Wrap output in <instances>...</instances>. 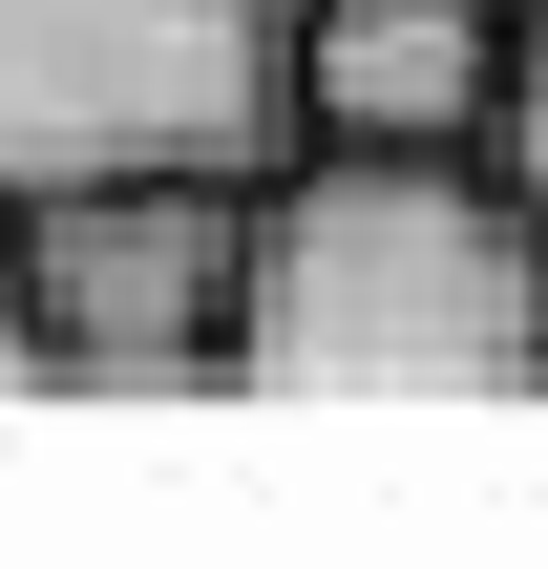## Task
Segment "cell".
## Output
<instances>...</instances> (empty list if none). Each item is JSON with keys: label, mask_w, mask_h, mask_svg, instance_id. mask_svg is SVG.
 <instances>
[{"label": "cell", "mask_w": 548, "mask_h": 569, "mask_svg": "<svg viewBox=\"0 0 548 569\" xmlns=\"http://www.w3.org/2000/svg\"><path fill=\"white\" fill-rule=\"evenodd\" d=\"M486 169L528 190V232H548V0L507 21V106H486Z\"/></svg>", "instance_id": "obj_5"}, {"label": "cell", "mask_w": 548, "mask_h": 569, "mask_svg": "<svg viewBox=\"0 0 548 569\" xmlns=\"http://www.w3.org/2000/svg\"><path fill=\"white\" fill-rule=\"evenodd\" d=\"M296 0H0V190L84 169H275Z\"/></svg>", "instance_id": "obj_2"}, {"label": "cell", "mask_w": 548, "mask_h": 569, "mask_svg": "<svg viewBox=\"0 0 548 569\" xmlns=\"http://www.w3.org/2000/svg\"><path fill=\"white\" fill-rule=\"evenodd\" d=\"M232 380L253 401H548L528 190L486 148H338V127H296L253 169Z\"/></svg>", "instance_id": "obj_1"}, {"label": "cell", "mask_w": 548, "mask_h": 569, "mask_svg": "<svg viewBox=\"0 0 548 569\" xmlns=\"http://www.w3.org/2000/svg\"><path fill=\"white\" fill-rule=\"evenodd\" d=\"M42 380V317H21V190H0V401Z\"/></svg>", "instance_id": "obj_6"}, {"label": "cell", "mask_w": 548, "mask_h": 569, "mask_svg": "<svg viewBox=\"0 0 548 569\" xmlns=\"http://www.w3.org/2000/svg\"><path fill=\"white\" fill-rule=\"evenodd\" d=\"M232 253H253V169H84V190H21L42 380H84V401H211L232 380Z\"/></svg>", "instance_id": "obj_3"}, {"label": "cell", "mask_w": 548, "mask_h": 569, "mask_svg": "<svg viewBox=\"0 0 548 569\" xmlns=\"http://www.w3.org/2000/svg\"><path fill=\"white\" fill-rule=\"evenodd\" d=\"M528 0H296V127L338 148H486Z\"/></svg>", "instance_id": "obj_4"}]
</instances>
